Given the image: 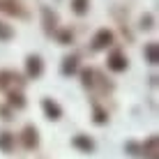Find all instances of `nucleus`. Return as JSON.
<instances>
[{"label":"nucleus","instance_id":"1","mask_svg":"<svg viewBox=\"0 0 159 159\" xmlns=\"http://www.w3.org/2000/svg\"><path fill=\"white\" fill-rule=\"evenodd\" d=\"M23 85H25V81H23L21 74L12 72V69H0V90L2 92H12L16 88L21 90Z\"/></svg>","mask_w":159,"mask_h":159},{"label":"nucleus","instance_id":"2","mask_svg":"<svg viewBox=\"0 0 159 159\" xmlns=\"http://www.w3.org/2000/svg\"><path fill=\"white\" fill-rule=\"evenodd\" d=\"M42 25H44V32H46L48 37H53L56 35V30H58V25H60V16L58 12H53L51 7H46V5H42Z\"/></svg>","mask_w":159,"mask_h":159},{"label":"nucleus","instance_id":"3","mask_svg":"<svg viewBox=\"0 0 159 159\" xmlns=\"http://www.w3.org/2000/svg\"><path fill=\"white\" fill-rule=\"evenodd\" d=\"M0 12L16 16V19H28L30 16V12L23 5V0H0Z\"/></svg>","mask_w":159,"mask_h":159},{"label":"nucleus","instance_id":"4","mask_svg":"<svg viewBox=\"0 0 159 159\" xmlns=\"http://www.w3.org/2000/svg\"><path fill=\"white\" fill-rule=\"evenodd\" d=\"M111 44H113V32L108 30V28H102V30H97V32H95V37H92V42H90V51H92V53L104 51V48H108Z\"/></svg>","mask_w":159,"mask_h":159},{"label":"nucleus","instance_id":"5","mask_svg":"<svg viewBox=\"0 0 159 159\" xmlns=\"http://www.w3.org/2000/svg\"><path fill=\"white\" fill-rule=\"evenodd\" d=\"M106 67L111 69V72H125V69L129 67V60H127V56H125L120 48H113V51L108 53Z\"/></svg>","mask_w":159,"mask_h":159},{"label":"nucleus","instance_id":"6","mask_svg":"<svg viewBox=\"0 0 159 159\" xmlns=\"http://www.w3.org/2000/svg\"><path fill=\"white\" fill-rule=\"evenodd\" d=\"M42 72H44V60H42V56L30 53V56L25 58V74H28L30 79H39Z\"/></svg>","mask_w":159,"mask_h":159},{"label":"nucleus","instance_id":"7","mask_svg":"<svg viewBox=\"0 0 159 159\" xmlns=\"http://www.w3.org/2000/svg\"><path fill=\"white\" fill-rule=\"evenodd\" d=\"M21 143H23L28 150H35L39 145V131H37L35 125H25L23 131H21Z\"/></svg>","mask_w":159,"mask_h":159},{"label":"nucleus","instance_id":"8","mask_svg":"<svg viewBox=\"0 0 159 159\" xmlns=\"http://www.w3.org/2000/svg\"><path fill=\"white\" fill-rule=\"evenodd\" d=\"M79 62H81L79 53H69V56H65V58H62L60 72H62L65 76H72V74H76V72H79Z\"/></svg>","mask_w":159,"mask_h":159},{"label":"nucleus","instance_id":"9","mask_svg":"<svg viewBox=\"0 0 159 159\" xmlns=\"http://www.w3.org/2000/svg\"><path fill=\"white\" fill-rule=\"evenodd\" d=\"M42 108H44V116H46L48 120H60V116H62L60 104L53 102L51 97H44V99H42Z\"/></svg>","mask_w":159,"mask_h":159},{"label":"nucleus","instance_id":"10","mask_svg":"<svg viewBox=\"0 0 159 159\" xmlns=\"http://www.w3.org/2000/svg\"><path fill=\"white\" fill-rule=\"evenodd\" d=\"M72 145L81 152H92L95 150V141H92L90 136H85V134H76L72 139Z\"/></svg>","mask_w":159,"mask_h":159},{"label":"nucleus","instance_id":"11","mask_svg":"<svg viewBox=\"0 0 159 159\" xmlns=\"http://www.w3.org/2000/svg\"><path fill=\"white\" fill-rule=\"evenodd\" d=\"M157 143H159L157 134H152L150 139H148L145 143H143L141 152H143V157H145V159H157V155H159V150H157Z\"/></svg>","mask_w":159,"mask_h":159},{"label":"nucleus","instance_id":"12","mask_svg":"<svg viewBox=\"0 0 159 159\" xmlns=\"http://www.w3.org/2000/svg\"><path fill=\"white\" fill-rule=\"evenodd\" d=\"M92 88H97L102 95H108V92H113V83H111V81H108L102 72H97V69H95V83H92Z\"/></svg>","mask_w":159,"mask_h":159},{"label":"nucleus","instance_id":"13","mask_svg":"<svg viewBox=\"0 0 159 159\" xmlns=\"http://www.w3.org/2000/svg\"><path fill=\"white\" fill-rule=\"evenodd\" d=\"M143 56H145V62L148 65H157L159 62V46H157V42H148L145 44Z\"/></svg>","mask_w":159,"mask_h":159},{"label":"nucleus","instance_id":"14","mask_svg":"<svg viewBox=\"0 0 159 159\" xmlns=\"http://www.w3.org/2000/svg\"><path fill=\"white\" fill-rule=\"evenodd\" d=\"M7 99H9V106H14V108H23L25 106V97H23V92H21V90L7 92Z\"/></svg>","mask_w":159,"mask_h":159},{"label":"nucleus","instance_id":"15","mask_svg":"<svg viewBox=\"0 0 159 159\" xmlns=\"http://www.w3.org/2000/svg\"><path fill=\"white\" fill-rule=\"evenodd\" d=\"M0 150H2V152H12L14 150V134H9V131H0Z\"/></svg>","mask_w":159,"mask_h":159},{"label":"nucleus","instance_id":"16","mask_svg":"<svg viewBox=\"0 0 159 159\" xmlns=\"http://www.w3.org/2000/svg\"><path fill=\"white\" fill-rule=\"evenodd\" d=\"M90 9V0H72V12L76 16H85Z\"/></svg>","mask_w":159,"mask_h":159},{"label":"nucleus","instance_id":"17","mask_svg":"<svg viewBox=\"0 0 159 159\" xmlns=\"http://www.w3.org/2000/svg\"><path fill=\"white\" fill-rule=\"evenodd\" d=\"M53 37H56L60 44H72V42H74V32H72V30H67V28H58Z\"/></svg>","mask_w":159,"mask_h":159},{"label":"nucleus","instance_id":"18","mask_svg":"<svg viewBox=\"0 0 159 159\" xmlns=\"http://www.w3.org/2000/svg\"><path fill=\"white\" fill-rule=\"evenodd\" d=\"M92 120H95L97 125H104L108 120V113H106V108H102L99 104H95L92 106Z\"/></svg>","mask_w":159,"mask_h":159},{"label":"nucleus","instance_id":"19","mask_svg":"<svg viewBox=\"0 0 159 159\" xmlns=\"http://www.w3.org/2000/svg\"><path fill=\"white\" fill-rule=\"evenodd\" d=\"M81 83H83V88H92V83H95V69H90V67L81 69Z\"/></svg>","mask_w":159,"mask_h":159},{"label":"nucleus","instance_id":"20","mask_svg":"<svg viewBox=\"0 0 159 159\" xmlns=\"http://www.w3.org/2000/svg\"><path fill=\"white\" fill-rule=\"evenodd\" d=\"M14 37V28L9 23H2L0 21V42H9Z\"/></svg>","mask_w":159,"mask_h":159},{"label":"nucleus","instance_id":"21","mask_svg":"<svg viewBox=\"0 0 159 159\" xmlns=\"http://www.w3.org/2000/svg\"><path fill=\"white\" fill-rule=\"evenodd\" d=\"M139 28L141 30H152V28H155V16H152V14H143L139 19Z\"/></svg>","mask_w":159,"mask_h":159},{"label":"nucleus","instance_id":"22","mask_svg":"<svg viewBox=\"0 0 159 159\" xmlns=\"http://www.w3.org/2000/svg\"><path fill=\"white\" fill-rule=\"evenodd\" d=\"M125 150L131 152V155H139V152H141V148L136 145V143H127V145H125Z\"/></svg>","mask_w":159,"mask_h":159},{"label":"nucleus","instance_id":"23","mask_svg":"<svg viewBox=\"0 0 159 159\" xmlns=\"http://www.w3.org/2000/svg\"><path fill=\"white\" fill-rule=\"evenodd\" d=\"M0 116H2V120H9V108L7 106H0Z\"/></svg>","mask_w":159,"mask_h":159}]
</instances>
